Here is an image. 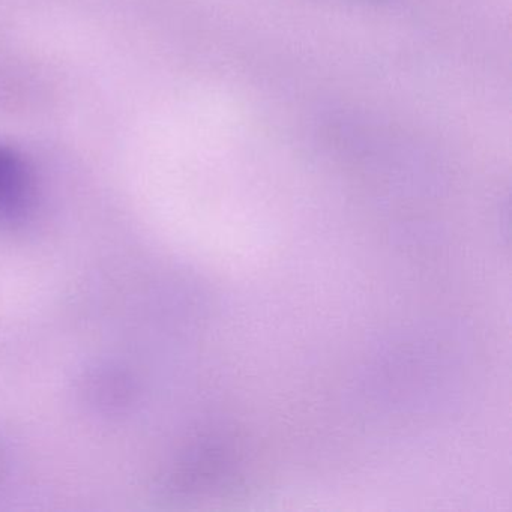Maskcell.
<instances>
[{"label":"cell","instance_id":"6da1fadb","mask_svg":"<svg viewBox=\"0 0 512 512\" xmlns=\"http://www.w3.org/2000/svg\"><path fill=\"white\" fill-rule=\"evenodd\" d=\"M35 202V179L28 161L0 143V226L22 223Z\"/></svg>","mask_w":512,"mask_h":512}]
</instances>
